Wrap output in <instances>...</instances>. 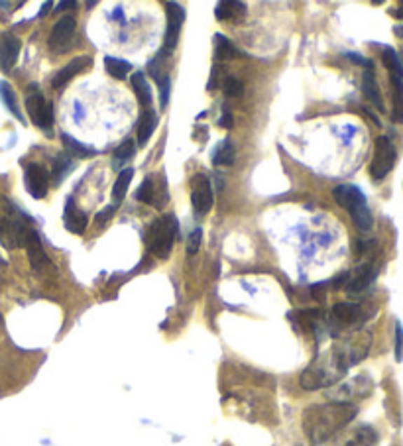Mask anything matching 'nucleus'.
Wrapping results in <instances>:
<instances>
[{
  "label": "nucleus",
  "instance_id": "obj_1",
  "mask_svg": "<svg viewBox=\"0 0 403 446\" xmlns=\"http://www.w3.org/2000/svg\"><path fill=\"white\" fill-rule=\"evenodd\" d=\"M372 344V334L366 330H358L344 340L329 348L325 354L317 356L301 374V387L307 391L322 389L339 384L346 372L368 356Z\"/></svg>",
  "mask_w": 403,
  "mask_h": 446
},
{
  "label": "nucleus",
  "instance_id": "obj_2",
  "mask_svg": "<svg viewBox=\"0 0 403 446\" xmlns=\"http://www.w3.org/2000/svg\"><path fill=\"white\" fill-rule=\"evenodd\" d=\"M356 413L358 407L354 403L331 401L322 405H313L303 413V431L313 445L319 446L331 440L336 433H341L356 417Z\"/></svg>",
  "mask_w": 403,
  "mask_h": 446
},
{
  "label": "nucleus",
  "instance_id": "obj_3",
  "mask_svg": "<svg viewBox=\"0 0 403 446\" xmlns=\"http://www.w3.org/2000/svg\"><path fill=\"white\" fill-rule=\"evenodd\" d=\"M28 218L11 198L0 195V244L6 250L24 246L28 234Z\"/></svg>",
  "mask_w": 403,
  "mask_h": 446
},
{
  "label": "nucleus",
  "instance_id": "obj_4",
  "mask_svg": "<svg viewBox=\"0 0 403 446\" xmlns=\"http://www.w3.org/2000/svg\"><path fill=\"white\" fill-rule=\"evenodd\" d=\"M333 198L339 207H343L350 215L354 227L360 232L372 230L374 218L370 207H368V201H366V195L356 185H348V183L336 185L333 189Z\"/></svg>",
  "mask_w": 403,
  "mask_h": 446
},
{
  "label": "nucleus",
  "instance_id": "obj_5",
  "mask_svg": "<svg viewBox=\"0 0 403 446\" xmlns=\"http://www.w3.org/2000/svg\"><path fill=\"white\" fill-rule=\"evenodd\" d=\"M177 230H179V224L173 215H163L151 222L150 229L146 232V246L156 258L168 259L172 256Z\"/></svg>",
  "mask_w": 403,
  "mask_h": 446
},
{
  "label": "nucleus",
  "instance_id": "obj_6",
  "mask_svg": "<svg viewBox=\"0 0 403 446\" xmlns=\"http://www.w3.org/2000/svg\"><path fill=\"white\" fill-rule=\"evenodd\" d=\"M374 311L376 309H366V305H358V303H336L327 317L325 328L333 337H339V334H343L344 330L358 328L360 325H364L368 318L372 317Z\"/></svg>",
  "mask_w": 403,
  "mask_h": 446
},
{
  "label": "nucleus",
  "instance_id": "obj_7",
  "mask_svg": "<svg viewBox=\"0 0 403 446\" xmlns=\"http://www.w3.org/2000/svg\"><path fill=\"white\" fill-rule=\"evenodd\" d=\"M26 110H28V116H30L32 122L51 138V134H53V107H51L50 100H46V97L41 95L38 85H30L26 89Z\"/></svg>",
  "mask_w": 403,
  "mask_h": 446
},
{
  "label": "nucleus",
  "instance_id": "obj_8",
  "mask_svg": "<svg viewBox=\"0 0 403 446\" xmlns=\"http://www.w3.org/2000/svg\"><path fill=\"white\" fill-rule=\"evenodd\" d=\"M397 161V148L388 136H380L376 140V149H374V158L370 161V175L374 181H382L388 177V173L392 171L393 165Z\"/></svg>",
  "mask_w": 403,
  "mask_h": 446
},
{
  "label": "nucleus",
  "instance_id": "obj_9",
  "mask_svg": "<svg viewBox=\"0 0 403 446\" xmlns=\"http://www.w3.org/2000/svg\"><path fill=\"white\" fill-rule=\"evenodd\" d=\"M136 198L140 203H146L150 207L163 208L168 203L170 193H168V185H165V177L163 175H148L144 177L142 185L136 191Z\"/></svg>",
  "mask_w": 403,
  "mask_h": 446
},
{
  "label": "nucleus",
  "instance_id": "obj_10",
  "mask_svg": "<svg viewBox=\"0 0 403 446\" xmlns=\"http://www.w3.org/2000/svg\"><path fill=\"white\" fill-rule=\"evenodd\" d=\"M378 271H380V262H378V258L370 256L348 278V281H346V293L348 295H362V293H366L368 289L372 288L376 278H378Z\"/></svg>",
  "mask_w": 403,
  "mask_h": 446
},
{
  "label": "nucleus",
  "instance_id": "obj_11",
  "mask_svg": "<svg viewBox=\"0 0 403 446\" xmlns=\"http://www.w3.org/2000/svg\"><path fill=\"white\" fill-rule=\"evenodd\" d=\"M165 14H168V28H165V38H163V53H172L177 48L182 26L185 22V11L177 2H168L165 4Z\"/></svg>",
  "mask_w": 403,
  "mask_h": 446
},
{
  "label": "nucleus",
  "instance_id": "obj_12",
  "mask_svg": "<svg viewBox=\"0 0 403 446\" xmlns=\"http://www.w3.org/2000/svg\"><path fill=\"white\" fill-rule=\"evenodd\" d=\"M214 203V195H212V187L209 177L205 173H197L191 179V205L193 210L203 217L212 208Z\"/></svg>",
  "mask_w": 403,
  "mask_h": 446
},
{
  "label": "nucleus",
  "instance_id": "obj_13",
  "mask_svg": "<svg viewBox=\"0 0 403 446\" xmlns=\"http://www.w3.org/2000/svg\"><path fill=\"white\" fill-rule=\"evenodd\" d=\"M51 175L40 163H28L24 168V185L34 198H43L50 191Z\"/></svg>",
  "mask_w": 403,
  "mask_h": 446
},
{
  "label": "nucleus",
  "instance_id": "obj_14",
  "mask_svg": "<svg viewBox=\"0 0 403 446\" xmlns=\"http://www.w3.org/2000/svg\"><path fill=\"white\" fill-rule=\"evenodd\" d=\"M75 32H77V20L73 16H63L50 34V40H48V46L53 53H63L71 48L73 43V38H75Z\"/></svg>",
  "mask_w": 403,
  "mask_h": 446
},
{
  "label": "nucleus",
  "instance_id": "obj_15",
  "mask_svg": "<svg viewBox=\"0 0 403 446\" xmlns=\"http://www.w3.org/2000/svg\"><path fill=\"white\" fill-rule=\"evenodd\" d=\"M372 391V379L368 376H358L346 381L336 391L331 393L333 401H341V403H350V399H362Z\"/></svg>",
  "mask_w": 403,
  "mask_h": 446
},
{
  "label": "nucleus",
  "instance_id": "obj_16",
  "mask_svg": "<svg viewBox=\"0 0 403 446\" xmlns=\"http://www.w3.org/2000/svg\"><path fill=\"white\" fill-rule=\"evenodd\" d=\"M22 41L14 34L6 32L0 36V69L4 73H11L16 65V61L20 58Z\"/></svg>",
  "mask_w": 403,
  "mask_h": 446
},
{
  "label": "nucleus",
  "instance_id": "obj_17",
  "mask_svg": "<svg viewBox=\"0 0 403 446\" xmlns=\"http://www.w3.org/2000/svg\"><path fill=\"white\" fill-rule=\"evenodd\" d=\"M24 246H26V252H28V259H30L32 269H36V271H43L46 268H50V264H51L50 258H48V254L43 252L40 236H38V232H36L34 229L28 230Z\"/></svg>",
  "mask_w": 403,
  "mask_h": 446
},
{
  "label": "nucleus",
  "instance_id": "obj_18",
  "mask_svg": "<svg viewBox=\"0 0 403 446\" xmlns=\"http://www.w3.org/2000/svg\"><path fill=\"white\" fill-rule=\"evenodd\" d=\"M89 65H93L91 55H79V58L71 60L63 69H60L55 75H53V79H51V87H53L55 90L63 89V87H65V85H67L75 75H79L81 71L87 69Z\"/></svg>",
  "mask_w": 403,
  "mask_h": 446
},
{
  "label": "nucleus",
  "instance_id": "obj_19",
  "mask_svg": "<svg viewBox=\"0 0 403 446\" xmlns=\"http://www.w3.org/2000/svg\"><path fill=\"white\" fill-rule=\"evenodd\" d=\"M63 224L73 234H83L87 230L89 218L75 205L73 198H67V205H65V210H63Z\"/></svg>",
  "mask_w": 403,
  "mask_h": 446
},
{
  "label": "nucleus",
  "instance_id": "obj_20",
  "mask_svg": "<svg viewBox=\"0 0 403 446\" xmlns=\"http://www.w3.org/2000/svg\"><path fill=\"white\" fill-rule=\"evenodd\" d=\"M214 16L217 20L221 22H234V24H240L244 18H246V6L242 2H236V0H224V2H219L214 6Z\"/></svg>",
  "mask_w": 403,
  "mask_h": 446
},
{
  "label": "nucleus",
  "instance_id": "obj_21",
  "mask_svg": "<svg viewBox=\"0 0 403 446\" xmlns=\"http://www.w3.org/2000/svg\"><path fill=\"white\" fill-rule=\"evenodd\" d=\"M156 128H158V114L153 110L146 109L140 114L138 124H136V142H138V148H144L150 142L151 134H153Z\"/></svg>",
  "mask_w": 403,
  "mask_h": 446
},
{
  "label": "nucleus",
  "instance_id": "obj_22",
  "mask_svg": "<svg viewBox=\"0 0 403 446\" xmlns=\"http://www.w3.org/2000/svg\"><path fill=\"white\" fill-rule=\"evenodd\" d=\"M362 93L366 99L370 100V104L376 107V109L383 112L385 107H383L382 93H380V87H378V81H376V75H374V69H366L362 75Z\"/></svg>",
  "mask_w": 403,
  "mask_h": 446
},
{
  "label": "nucleus",
  "instance_id": "obj_23",
  "mask_svg": "<svg viewBox=\"0 0 403 446\" xmlns=\"http://www.w3.org/2000/svg\"><path fill=\"white\" fill-rule=\"evenodd\" d=\"M378 442H380L378 431L370 425H362L354 431L353 436L343 446H378Z\"/></svg>",
  "mask_w": 403,
  "mask_h": 446
},
{
  "label": "nucleus",
  "instance_id": "obj_24",
  "mask_svg": "<svg viewBox=\"0 0 403 446\" xmlns=\"http://www.w3.org/2000/svg\"><path fill=\"white\" fill-rule=\"evenodd\" d=\"M212 41H214V58H217V61L238 60V58H242V51L238 48H234L232 41L226 36L214 34Z\"/></svg>",
  "mask_w": 403,
  "mask_h": 446
},
{
  "label": "nucleus",
  "instance_id": "obj_25",
  "mask_svg": "<svg viewBox=\"0 0 403 446\" xmlns=\"http://www.w3.org/2000/svg\"><path fill=\"white\" fill-rule=\"evenodd\" d=\"M236 159V149H234V144L232 140H222L221 144L217 148L212 149L211 161L212 165H219V168H224V165H232Z\"/></svg>",
  "mask_w": 403,
  "mask_h": 446
},
{
  "label": "nucleus",
  "instance_id": "obj_26",
  "mask_svg": "<svg viewBox=\"0 0 403 446\" xmlns=\"http://www.w3.org/2000/svg\"><path fill=\"white\" fill-rule=\"evenodd\" d=\"M382 61L385 65V69L390 71V77L392 79L403 81V58L393 50V48H388L383 46L382 48Z\"/></svg>",
  "mask_w": 403,
  "mask_h": 446
},
{
  "label": "nucleus",
  "instance_id": "obj_27",
  "mask_svg": "<svg viewBox=\"0 0 403 446\" xmlns=\"http://www.w3.org/2000/svg\"><path fill=\"white\" fill-rule=\"evenodd\" d=\"M61 142H63V148H65V154L69 156V158H77V159H87L95 156L97 151L89 146H85V144H81L79 140L71 138L69 134H61Z\"/></svg>",
  "mask_w": 403,
  "mask_h": 446
},
{
  "label": "nucleus",
  "instance_id": "obj_28",
  "mask_svg": "<svg viewBox=\"0 0 403 446\" xmlns=\"http://www.w3.org/2000/svg\"><path fill=\"white\" fill-rule=\"evenodd\" d=\"M132 89H134V95H136L138 102L144 109H148V104H151V89L150 83H148L146 75L142 71L132 75Z\"/></svg>",
  "mask_w": 403,
  "mask_h": 446
},
{
  "label": "nucleus",
  "instance_id": "obj_29",
  "mask_svg": "<svg viewBox=\"0 0 403 446\" xmlns=\"http://www.w3.org/2000/svg\"><path fill=\"white\" fill-rule=\"evenodd\" d=\"M0 99L4 102V107L8 112H12L16 119L20 120L22 124H26V120H24V114H22L20 110V104H18V99H16V93L12 90L11 83H6V81H0Z\"/></svg>",
  "mask_w": 403,
  "mask_h": 446
},
{
  "label": "nucleus",
  "instance_id": "obj_30",
  "mask_svg": "<svg viewBox=\"0 0 403 446\" xmlns=\"http://www.w3.org/2000/svg\"><path fill=\"white\" fill-rule=\"evenodd\" d=\"M104 69L107 73L114 77V79L124 81L128 77V73L132 71V63L126 60H118V58H112V55H107L104 58Z\"/></svg>",
  "mask_w": 403,
  "mask_h": 446
},
{
  "label": "nucleus",
  "instance_id": "obj_31",
  "mask_svg": "<svg viewBox=\"0 0 403 446\" xmlns=\"http://www.w3.org/2000/svg\"><path fill=\"white\" fill-rule=\"evenodd\" d=\"M134 154H136V144L132 140L122 142L121 146L114 149V154H112V165H114V169H121L122 171V165H126L134 158Z\"/></svg>",
  "mask_w": 403,
  "mask_h": 446
},
{
  "label": "nucleus",
  "instance_id": "obj_32",
  "mask_svg": "<svg viewBox=\"0 0 403 446\" xmlns=\"http://www.w3.org/2000/svg\"><path fill=\"white\" fill-rule=\"evenodd\" d=\"M132 177H134V169L132 168L122 169L121 173H118L116 183H114V187H112V198H114L116 203H121L122 198L126 197L128 187H130V183H132Z\"/></svg>",
  "mask_w": 403,
  "mask_h": 446
},
{
  "label": "nucleus",
  "instance_id": "obj_33",
  "mask_svg": "<svg viewBox=\"0 0 403 446\" xmlns=\"http://www.w3.org/2000/svg\"><path fill=\"white\" fill-rule=\"evenodd\" d=\"M71 169H73V159L67 156V154H61L60 158L55 159V165H53V171H51V181L55 183V185H60L63 179L67 177L71 173Z\"/></svg>",
  "mask_w": 403,
  "mask_h": 446
},
{
  "label": "nucleus",
  "instance_id": "obj_34",
  "mask_svg": "<svg viewBox=\"0 0 403 446\" xmlns=\"http://www.w3.org/2000/svg\"><path fill=\"white\" fill-rule=\"evenodd\" d=\"M392 99H393V112L392 116L395 122H403V81L392 79Z\"/></svg>",
  "mask_w": 403,
  "mask_h": 446
},
{
  "label": "nucleus",
  "instance_id": "obj_35",
  "mask_svg": "<svg viewBox=\"0 0 403 446\" xmlns=\"http://www.w3.org/2000/svg\"><path fill=\"white\" fill-rule=\"evenodd\" d=\"M151 77L156 79V83H158V87H160L161 109H165V107H168V102H170L172 79H170V75H163V71H158V69H151Z\"/></svg>",
  "mask_w": 403,
  "mask_h": 446
},
{
  "label": "nucleus",
  "instance_id": "obj_36",
  "mask_svg": "<svg viewBox=\"0 0 403 446\" xmlns=\"http://www.w3.org/2000/svg\"><path fill=\"white\" fill-rule=\"evenodd\" d=\"M222 89H224V95L232 97V99H238V97L244 95V85L236 77H226V79L222 81Z\"/></svg>",
  "mask_w": 403,
  "mask_h": 446
},
{
  "label": "nucleus",
  "instance_id": "obj_37",
  "mask_svg": "<svg viewBox=\"0 0 403 446\" xmlns=\"http://www.w3.org/2000/svg\"><path fill=\"white\" fill-rule=\"evenodd\" d=\"M116 210H118V205H109V207H104L101 212L95 217V224H97L99 229H102V227H104V224L114 217V212H116Z\"/></svg>",
  "mask_w": 403,
  "mask_h": 446
},
{
  "label": "nucleus",
  "instance_id": "obj_38",
  "mask_svg": "<svg viewBox=\"0 0 403 446\" xmlns=\"http://www.w3.org/2000/svg\"><path fill=\"white\" fill-rule=\"evenodd\" d=\"M201 242H203V230L195 229L191 234H189V238H187V252H189V254H197L199 248H201Z\"/></svg>",
  "mask_w": 403,
  "mask_h": 446
},
{
  "label": "nucleus",
  "instance_id": "obj_39",
  "mask_svg": "<svg viewBox=\"0 0 403 446\" xmlns=\"http://www.w3.org/2000/svg\"><path fill=\"white\" fill-rule=\"evenodd\" d=\"M395 360H403V327L399 320L395 323Z\"/></svg>",
  "mask_w": 403,
  "mask_h": 446
},
{
  "label": "nucleus",
  "instance_id": "obj_40",
  "mask_svg": "<svg viewBox=\"0 0 403 446\" xmlns=\"http://www.w3.org/2000/svg\"><path fill=\"white\" fill-rule=\"evenodd\" d=\"M232 124H234V120H232V114H231V110H228V107H226V104H224V107H222V116H221V120H219V126H221V128H232Z\"/></svg>",
  "mask_w": 403,
  "mask_h": 446
},
{
  "label": "nucleus",
  "instance_id": "obj_41",
  "mask_svg": "<svg viewBox=\"0 0 403 446\" xmlns=\"http://www.w3.org/2000/svg\"><path fill=\"white\" fill-rule=\"evenodd\" d=\"M346 58L353 61V63H358V65H362V67H366V69H372V67H374L372 61L364 60L360 53H346Z\"/></svg>",
  "mask_w": 403,
  "mask_h": 446
},
{
  "label": "nucleus",
  "instance_id": "obj_42",
  "mask_svg": "<svg viewBox=\"0 0 403 446\" xmlns=\"http://www.w3.org/2000/svg\"><path fill=\"white\" fill-rule=\"evenodd\" d=\"M390 16L397 18V20H403V2H399L397 6L390 8Z\"/></svg>",
  "mask_w": 403,
  "mask_h": 446
},
{
  "label": "nucleus",
  "instance_id": "obj_43",
  "mask_svg": "<svg viewBox=\"0 0 403 446\" xmlns=\"http://www.w3.org/2000/svg\"><path fill=\"white\" fill-rule=\"evenodd\" d=\"M67 8H77V2H60L57 11H67Z\"/></svg>",
  "mask_w": 403,
  "mask_h": 446
},
{
  "label": "nucleus",
  "instance_id": "obj_44",
  "mask_svg": "<svg viewBox=\"0 0 403 446\" xmlns=\"http://www.w3.org/2000/svg\"><path fill=\"white\" fill-rule=\"evenodd\" d=\"M50 8H51V2H46V4H43V6H41V11H40V18H43V16H46V14H48V12H50Z\"/></svg>",
  "mask_w": 403,
  "mask_h": 446
}]
</instances>
